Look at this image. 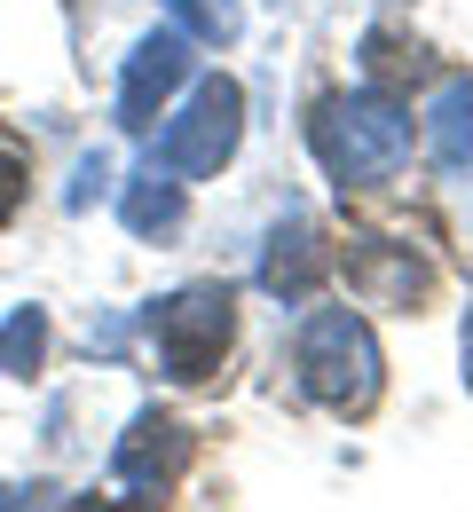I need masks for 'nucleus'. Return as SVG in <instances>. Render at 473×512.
Wrapping results in <instances>:
<instances>
[{"label": "nucleus", "mask_w": 473, "mask_h": 512, "mask_svg": "<svg viewBox=\"0 0 473 512\" xmlns=\"http://www.w3.org/2000/svg\"><path fill=\"white\" fill-rule=\"evenodd\" d=\"M16 205H24V166H16L8 150H0V221H8Z\"/></svg>", "instance_id": "14"}, {"label": "nucleus", "mask_w": 473, "mask_h": 512, "mask_svg": "<svg viewBox=\"0 0 473 512\" xmlns=\"http://www.w3.org/2000/svg\"><path fill=\"white\" fill-rule=\"evenodd\" d=\"M426 150L434 166H473V79H442L434 103H426Z\"/></svg>", "instance_id": "8"}, {"label": "nucleus", "mask_w": 473, "mask_h": 512, "mask_svg": "<svg viewBox=\"0 0 473 512\" xmlns=\"http://www.w3.org/2000/svg\"><path fill=\"white\" fill-rule=\"evenodd\" d=\"M308 142L324 158L339 190H363V182H387L410 158V119L395 111V95L363 87V95H324L316 119H308Z\"/></svg>", "instance_id": "1"}, {"label": "nucleus", "mask_w": 473, "mask_h": 512, "mask_svg": "<svg viewBox=\"0 0 473 512\" xmlns=\"http://www.w3.org/2000/svg\"><path fill=\"white\" fill-rule=\"evenodd\" d=\"M379 379H387V363H379V339H371L363 316L316 308V316L300 323V386H308L324 410L363 418V410L379 402Z\"/></svg>", "instance_id": "2"}, {"label": "nucleus", "mask_w": 473, "mask_h": 512, "mask_svg": "<svg viewBox=\"0 0 473 512\" xmlns=\"http://www.w3.org/2000/svg\"><path fill=\"white\" fill-rule=\"evenodd\" d=\"M276 8H284V0H276Z\"/></svg>", "instance_id": "19"}, {"label": "nucleus", "mask_w": 473, "mask_h": 512, "mask_svg": "<svg viewBox=\"0 0 473 512\" xmlns=\"http://www.w3.org/2000/svg\"><path fill=\"white\" fill-rule=\"evenodd\" d=\"M237 134H245V87H237V79H198V95L166 119L150 166H158L166 182H205V174L229 166Z\"/></svg>", "instance_id": "3"}, {"label": "nucleus", "mask_w": 473, "mask_h": 512, "mask_svg": "<svg viewBox=\"0 0 473 512\" xmlns=\"http://www.w3.org/2000/svg\"><path fill=\"white\" fill-rule=\"evenodd\" d=\"M40 497L48 489H0V512H40Z\"/></svg>", "instance_id": "17"}, {"label": "nucleus", "mask_w": 473, "mask_h": 512, "mask_svg": "<svg viewBox=\"0 0 473 512\" xmlns=\"http://www.w3.org/2000/svg\"><path fill=\"white\" fill-rule=\"evenodd\" d=\"M332 276V245H324V229L316 221H276L269 245H261V292L269 300H308L316 284Z\"/></svg>", "instance_id": "7"}, {"label": "nucleus", "mask_w": 473, "mask_h": 512, "mask_svg": "<svg viewBox=\"0 0 473 512\" xmlns=\"http://www.w3.org/2000/svg\"><path fill=\"white\" fill-rule=\"evenodd\" d=\"M119 213H127L135 237H174L182 229V182H166L158 166H142L127 182V197H119Z\"/></svg>", "instance_id": "10"}, {"label": "nucleus", "mask_w": 473, "mask_h": 512, "mask_svg": "<svg viewBox=\"0 0 473 512\" xmlns=\"http://www.w3.org/2000/svg\"><path fill=\"white\" fill-rule=\"evenodd\" d=\"M190 79V40L182 32H150L135 56H127V79H119V127L127 134H150L166 95Z\"/></svg>", "instance_id": "6"}, {"label": "nucleus", "mask_w": 473, "mask_h": 512, "mask_svg": "<svg viewBox=\"0 0 473 512\" xmlns=\"http://www.w3.org/2000/svg\"><path fill=\"white\" fill-rule=\"evenodd\" d=\"M166 16L182 24V40H205V48H229L245 32V8L237 0H166Z\"/></svg>", "instance_id": "11"}, {"label": "nucleus", "mask_w": 473, "mask_h": 512, "mask_svg": "<svg viewBox=\"0 0 473 512\" xmlns=\"http://www.w3.org/2000/svg\"><path fill=\"white\" fill-rule=\"evenodd\" d=\"M466 379H473V316H466Z\"/></svg>", "instance_id": "18"}, {"label": "nucleus", "mask_w": 473, "mask_h": 512, "mask_svg": "<svg viewBox=\"0 0 473 512\" xmlns=\"http://www.w3.org/2000/svg\"><path fill=\"white\" fill-rule=\"evenodd\" d=\"M71 512H158L150 497H79Z\"/></svg>", "instance_id": "16"}, {"label": "nucleus", "mask_w": 473, "mask_h": 512, "mask_svg": "<svg viewBox=\"0 0 473 512\" xmlns=\"http://www.w3.org/2000/svg\"><path fill=\"white\" fill-rule=\"evenodd\" d=\"M347 276H355L379 308H418V300H426V284H434L410 253H371V245H363V253H347Z\"/></svg>", "instance_id": "9"}, {"label": "nucleus", "mask_w": 473, "mask_h": 512, "mask_svg": "<svg viewBox=\"0 0 473 512\" xmlns=\"http://www.w3.org/2000/svg\"><path fill=\"white\" fill-rule=\"evenodd\" d=\"M40 355H48V316L40 308H16V316L0 323V371L8 379H32Z\"/></svg>", "instance_id": "13"}, {"label": "nucleus", "mask_w": 473, "mask_h": 512, "mask_svg": "<svg viewBox=\"0 0 473 512\" xmlns=\"http://www.w3.org/2000/svg\"><path fill=\"white\" fill-rule=\"evenodd\" d=\"M103 182H111V166H103V158H79V182H71V197H64V205H87V197L103 190Z\"/></svg>", "instance_id": "15"}, {"label": "nucleus", "mask_w": 473, "mask_h": 512, "mask_svg": "<svg viewBox=\"0 0 473 512\" xmlns=\"http://www.w3.org/2000/svg\"><path fill=\"white\" fill-rule=\"evenodd\" d=\"M182 465H190V426L166 418V410H135V426L111 449V473H119V489H135V497H166V489L182 481Z\"/></svg>", "instance_id": "5"}, {"label": "nucleus", "mask_w": 473, "mask_h": 512, "mask_svg": "<svg viewBox=\"0 0 473 512\" xmlns=\"http://www.w3.org/2000/svg\"><path fill=\"white\" fill-rule=\"evenodd\" d=\"M229 331H237V300L229 284H182L174 300H150V339H158V363L182 386H198L221 371L229 355Z\"/></svg>", "instance_id": "4"}, {"label": "nucleus", "mask_w": 473, "mask_h": 512, "mask_svg": "<svg viewBox=\"0 0 473 512\" xmlns=\"http://www.w3.org/2000/svg\"><path fill=\"white\" fill-rule=\"evenodd\" d=\"M363 79L387 95V87H403V79H426V56L410 48L403 32H371V40H363Z\"/></svg>", "instance_id": "12"}]
</instances>
